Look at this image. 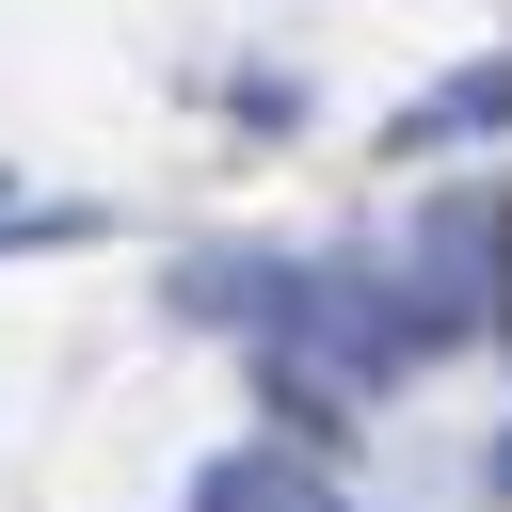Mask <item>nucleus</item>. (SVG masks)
Masks as SVG:
<instances>
[{
	"label": "nucleus",
	"instance_id": "2",
	"mask_svg": "<svg viewBox=\"0 0 512 512\" xmlns=\"http://www.w3.org/2000/svg\"><path fill=\"white\" fill-rule=\"evenodd\" d=\"M192 512H320V496H304V464H288V448H224V464L192 480Z\"/></svg>",
	"mask_w": 512,
	"mask_h": 512
},
{
	"label": "nucleus",
	"instance_id": "1",
	"mask_svg": "<svg viewBox=\"0 0 512 512\" xmlns=\"http://www.w3.org/2000/svg\"><path fill=\"white\" fill-rule=\"evenodd\" d=\"M480 128H512V64H464L448 96H416V112H400V144H480Z\"/></svg>",
	"mask_w": 512,
	"mask_h": 512
},
{
	"label": "nucleus",
	"instance_id": "3",
	"mask_svg": "<svg viewBox=\"0 0 512 512\" xmlns=\"http://www.w3.org/2000/svg\"><path fill=\"white\" fill-rule=\"evenodd\" d=\"M496 496H512V432H496Z\"/></svg>",
	"mask_w": 512,
	"mask_h": 512
}]
</instances>
